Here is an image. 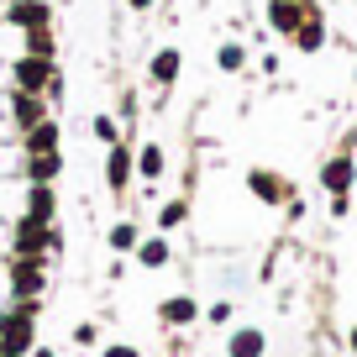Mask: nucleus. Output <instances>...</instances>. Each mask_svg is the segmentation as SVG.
Wrapping results in <instances>:
<instances>
[{
    "mask_svg": "<svg viewBox=\"0 0 357 357\" xmlns=\"http://www.w3.org/2000/svg\"><path fill=\"white\" fill-rule=\"evenodd\" d=\"M63 252V231H58V221H32V215H16L11 221V257H53Z\"/></svg>",
    "mask_w": 357,
    "mask_h": 357,
    "instance_id": "f257e3e1",
    "label": "nucleus"
},
{
    "mask_svg": "<svg viewBox=\"0 0 357 357\" xmlns=\"http://www.w3.org/2000/svg\"><path fill=\"white\" fill-rule=\"evenodd\" d=\"M6 268H11V300H43L47 257H6Z\"/></svg>",
    "mask_w": 357,
    "mask_h": 357,
    "instance_id": "f03ea898",
    "label": "nucleus"
},
{
    "mask_svg": "<svg viewBox=\"0 0 357 357\" xmlns=\"http://www.w3.org/2000/svg\"><path fill=\"white\" fill-rule=\"evenodd\" d=\"M11 79H16V89H22V95H43V100H47V84L58 79V68L47 63V58H32V53H26V58H16V63H11Z\"/></svg>",
    "mask_w": 357,
    "mask_h": 357,
    "instance_id": "7ed1b4c3",
    "label": "nucleus"
},
{
    "mask_svg": "<svg viewBox=\"0 0 357 357\" xmlns=\"http://www.w3.org/2000/svg\"><path fill=\"white\" fill-rule=\"evenodd\" d=\"M247 190H252V200H263V205H284V200H294L289 178H279L273 168H252V174H247Z\"/></svg>",
    "mask_w": 357,
    "mask_h": 357,
    "instance_id": "20e7f679",
    "label": "nucleus"
},
{
    "mask_svg": "<svg viewBox=\"0 0 357 357\" xmlns=\"http://www.w3.org/2000/svg\"><path fill=\"white\" fill-rule=\"evenodd\" d=\"M132 168H137V153L126 142L111 147V158H105V184H111V195H126V184H132Z\"/></svg>",
    "mask_w": 357,
    "mask_h": 357,
    "instance_id": "39448f33",
    "label": "nucleus"
},
{
    "mask_svg": "<svg viewBox=\"0 0 357 357\" xmlns=\"http://www.w3.org/2000/svg\"><path fill=\"white\" fill-rule=\"evenodd\" d=\"M22 200H26L22 215H32V221H47V226L58 221V190H53V184H26Z\"/></svg>",
    "mask_w": 357,
    "mask_h": 357,
    "instance_id": "423d86ee",
    "label": "nucleus"
},
{
    "mask_svg": "<svg viewBox=\"0 0 357 357\" xmlns=\"http://www.w3.org/2000/svg\"><path fill=\"white\" fill-rule=\"evenodd\" d=\"M321 184L331 195H352V184H357V163H352V153H336L331 163L321 168Z\"/></svg>",
    "mask_w": 357,
    "mask_h": 357,
    "instance_id": "0eeeda50",
    "label": "nucleus"
},
{
    "mask_svg": "<svg viewBox=\"0 0 357 357\" xmlns=\"http://www.w3.org/2000/svg\"><path fill=\"white\" fill-rule=\"evenodd\" d=\"M294 43H300L305 53H315V47L326 43V16H321L315 0H305V16H300V26H294Z\"/></svg>",
    "mask_w": 357,
    "mask_h": 357,
    "instance_id": "6e6552de",
    "label": "nucleus"
},
{
    "mask_svg": "<svg viewBox=\"0 0 357 357\" xmlns=\"http://www.w3.org/2000/svg\"><path fill=\"white\" fill-rule=\"evenodd\" d=\"M263 352H268L263 326H242V331L226 336V357H263Z\"/></svg>",
    "mask_w": 357,
    "mask_h": 357,
    "instance_id": "1a4fd4ad",
    "label": "nucleus"
},
{
    "mask_svg": "<svg viewBox=\"0 0 357 357\" xmlns=\"http://www.w3.org/2000/svg\"><path fill=\"white\" fill-rule=\"evenodd\" d=\"M158 321L163 326H195L200 321V305H195L190 294H168V300L158 305Z\"/></svg>",
    "mask_w": 357,
    "mask_h": 357,
    "instance_id": "9d476101",
    "label": "nucleus"
},
{
    "mask_svg": "<svg viewBox=\"0 0 357 357\" xmlns=\"http://www.w3.org/2000/svg\"><path fill=\"white\" fill-rule=\"evenodd\" d=\"M22 174H26V184H58V174H63V158H58V153H32Z\"/></svg>",
    "mask_w": 357,
    "mask_h": 357,
    "instance_id": "9b49d317",
    "label": "nucleus"
},
{
    "mask_svg": "<svg viewBox=\"0 0 357 357\" xmlns=\"http://www.w3.org/2000/svg\"><path fill=\"white\" fill-rule=\"evenodd\" d=\"M11 121L22 126V132H32L37 121H47V100L43 95H16L11 100Z\"/></svg>",
    "mask_w": 357,
    "mask_h": 357,
    "instance_id": "f8f14e48",
    "label": "nucleus"
},
{
    "mask_svg": "<svg viewBox=\"0 0 357 357\" xmlns=\"http://www.w3.org/2000/svg\"><path fill=\"white\" fill-rule=\"evenodd\" d=\"M22 147H26V158H32V153H58V121H53V116L37 121L32 132L22 137Z\"/></svg>",
    "mask_w": 357,
    "mask_h": 357,
    "instance_id": "ddd939ff",
    "label": "nucleus"
},
{
    "mask_svg": "<svg viewBox=\"0 0 357 357\" xmlns=\"http://www.w3.org/2000/svg\"><path fill=\"white\" fill-rule=\"evenodd\" d=\"M305 16V0H268V22L279 26V32H294Z\"/></svg>",
    "mask_w": 357,
    "mask_h": 357,
    "instance_id": "4468645a",
    "label": "nucleus"
},
{
    "mask_svg": "<svg viewBox=\"0 0 357 357\" xmlns=\"http://www.w3.org/2000/svg\"><path fill=\"white\" fill-rule=\"evenodd\" d=\"M168 257H174L168 236H142V242H137V263L142 268H168Z\"/></svg>",
    "mask_w": 357,
    "mask_h": 357,
    "instance_id": "2eb2a0df",
    "label": "nucleus"
},
{
    "mask_svg": "<svg viewBox=\"0 0 357 357\" xmlns=\"http://www.w3.org/2000/svg\"><path fill=\"white\" fill-rule=\"evenodd\" d=\"M47 16H53V11H47L43 0H22V6H11V22L16 26H32V32H37V26H47Z\"/></svg>",
    "mask_w": 357,
    "mask_h": 357,
    "instance_id": "dca6fc26",
    "label": "nucleus"
},
{
    "mask_svg": "<svg viewBox=\"0 0 357 357\" xmlns=\"http://www.w3.org/2000/svg\"><path fill=\"white\" fill-rule=\"evenodd\" d=\"M163 163H168V158H163V147H158V142L137 147V174H142V178H158V174H163Z\"/></svg>",
    "mask_w": 357,
    "mask_h": 357,
    "instance_id": "f3484780",
    "label": "nucleus"
},
{
    "mask_svg": "<svg viewBox=\"0 0 357 357\" xmlns=\"http://www.w3.org/2000/svg\"><path fill=\"white\" fill-rule=\"evenodd\" d=\"M178 63H184V58H178V47H163V53L153 58V79H158V84H174V79H178Z\"/></svg>",
    "mask_w": 357,
    "mask_h": 357,
    "instance_id": "a211bd4d",
    "label": "nucleus"
},
{
    "mask_svg": "<svg viewBox=\"0 0 357 357\" xmlns=\"http://www.w3.org/2000/svg\"><path fill=\"white\" fill-rule=\"evenodd\" d=\"M105 242H111V252H137V242H142V236H137V221H116Z\"/></svg>",
    "mask_w": 357,
    "mask_h": 357,
    "instance_id": "6ab92c4d",
    "label": "nucleus"
},
{
    "mask_svg": "<svg viewBox=\"0 0 357 357\" xmlns=\"http://www.w3.org/2000/svg\"><path fill=\"white\" fill-rule=\"evenodd\" d=\"M184 215H190V200H163V211H158V231L184 226Z\"/></svg>",
    "mask_w": 357,
    "mask_h": 357,
    "instance_id": "aec40b11",
    "label": "nucleus"
},
{
    "mask_svg": "<svg viewBox=\"0 0 357 357\" xmlns=\"http://www.w3.org/2000/svg\"><path fill=\"white\" fill-rule=\"evenodd\" d=\"M26 53H32V58H47V63H53V32H47V26H37V32L26 37Z\"/></svg>",
    "mask_w": 357,
    "mask_h": 357,
    "instance_id": "412c9836",
    "label": "nucleus"
},
{
    "mask_svg": "<svg viewBox=\"0 0 357 357\" xmlns=\"http://www.w3.org/2000/svg\"><path fill=\"white\" fill-rule=\"evenodd\" d=\"M215 63H221L226 74H236V68H242V47H236V43H226L221 53H215Z\"/></svg>",
    "mask_w": 357,
    "mask_h": 357,
    "instance_id": "4be33fe9",
    "label": "nucleus"
},
{
    "mask_svg": "<svg viewBox=\"0 0 357 357\" xmlns=\"http://www.w3.org/2000/svg\"><path fill=\"white\" fill-rule=\"evenodd\" d=\"M95 137H100L105 147H116V142H121V132H116V121H111V116H95Z\"/></svg>",
    "mask_w": 357,
    "mask_h": 357,
    "instance_id": "5701e85b",
    "label": "nucleus"
},
{
    "mask_svg": "<svg viewBox=\"0 0 357 357\" xmlns=\"http://www.w3.org/2000/svg\"><path fill=\"white\" fill-rule=\"evenodd\" d=\"M95 336H100V326H95V321H79L74 326V342L79 347H95Z\"/></svg>",
    "mask_w": 357,
    "mask_h": 357,
    "instance_id": "b1692460",
    "label": "nucleus"
},
{
    "mask_svg": "<svg viewBox=\"0 0 357 357\" xmlns=\"http://www.w3.org/2000/svg\"><path fill=\"white\" fill-rule=\"evenodd\" d=\"M205 321H211V326H226V321H231V300H215L211 310H205Z\"/></svg>",
    "mask_w": 357,
    "mask_h": 357,
    "instance_id": "393cba45",
    "label": "nucleus"
},
{
    "mask_svg": "<svg viewBox=\"0 0 357 357\" xmlns=\"http://www.w3.org/2000/svg\"><path fill=\"white\" fill-rule=\"evenodd\" d=\"M11 305V268H6V257H0V310Z\"/></svg>",
    "mask_w": 357,
    "mask_h": 357,
    "instance_id": "a878e982",
    "label": "nucleus"
},
{
    "mask_svg": "<svg viewBox=\"0 0 357 357\" xmlns=\"http://www.w3.org/2000/svg\"><path fill=\"white\" fill-rule=\"evenodd\" d=\"M331 215L347 221V215H352V195H331Z\"/></svg>",
    "mask_w": 357,
    "mask_h": 357,
    "instance_id": "bb28decb",
    "label": "nucleus"
},
{
    "mask_svg": "<svg viewBox=\"0 0 357 357\" xmlns=\"http://www.w3.org/2000/svg\"><path fill=\"white\" fill-rule=\"evenodd\" d=\"M100 357H142V352H137V347H126V342H111Z\"/></svg>",
    "mask_w": 357,
    "mask_h": 357,
    "instance_id": "cd10ccee",
    "label": "nucleus"
},
{
    "mask_svg": "<svg viewBox=\"0 0 357 357\" xmlns=\"http://www.w3.org/2000/svg\"><path fill=\"white\" fill-rule=\"evenodd\" d=\"M0 257H11V226L0 221Z\"/></svg>",
    "mask_w": 357,
    "mask_h": 357,
    "instance_id": "c85d7f7f",
    "label": "nucleus"
},
{
    "mask_svg": "<svg viewBox=\"0 0 357 357\" xmlns=\"http://www.w3.org/2000/svg\"><path fill=\"white\" fill-rule=\"evenodd\" d=\"M26 357H58V352H53V347H32Z\"/></svg>",
    "mask_w": 357,
    "mask_h": 357,
    "instance_id": "c756f323",
    "label": "nucleus"
},
{
    "mask_svg": "<svg viewBox=\"0 0 357 357\" xmlns=\"http://www.w3.org/2000/svg\"><path fill=\"white\" fill-rule=\"evenodd\" d=\"M347 347H352V357H357V326H352V331H347Z\"/></svg>",
    "mask_w": 357,
    "mask_h": 357,
    "instance_id": "7c9ffc66",
    "label": "nucleus"
},
{
    "mask_svg": "<svg viewBox=\"0 0 357 357\" xmlns=\"http://www.w3.org/2000/svg\"><path fill=\"white\" fill-rule=\"evenodd\" d=\"M126 6H137V11H142V6H153V0H126Z\"/></svg>",
    "mask_w": 357,
    "mask_h": 357,
    "instance_id": "2f4dec72",
    "label": "nucleus"
}]
</instances>
